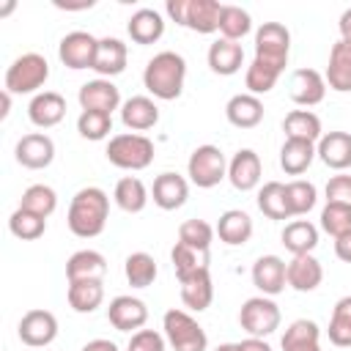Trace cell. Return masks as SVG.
<instances>
[{"label": "cell", "instance_id": "ffe728a7", "mask_svg": "<svg viewBox=\"0 0 351 351\" xmlns=\"http://www.w3.org/2000/svg\"><path fill=\"white\" fill-rule=\"evenodd\" d=\"M315 156L332 170L351 167V134L348 132H326L315 145Z\"/></svg>", "mask_w": 351, "mask_h": 351}, {"label": "cell", "instance_id": "b9f144b4", "mask_svg": "<svg viewBox=\"0 0 351 351\" xmlns=\"http://www.w3.org/2000/svg\"><path fill=\"white\" fill-rule=\"evenodd\" d=\"M8 230H11L16 239H22V241H36V239L44 236V230H47V219L19 206V208L8 217Z\"/></svg>", "mask_w": 351, "mask_h": 351}, {"label": "cell", "instance_id": "bcb514c9", "mask_svg": "<svg viewBox=\"0 0 351 351\" xmlns=\"http://www.w3.org/2000/svg\"><path fill=\"white\" fill-rule=\"evenodd\" d=\"M77 132L85 140H104L112 132V115L107 112H93V110H82L77 118Z\"/></svg>", "mask_w": 351, "mask_h": 351}, {"label": "cell", "instance_id": "2e32d148", "mask_svg": "<svg viewBox=\"0 0 351 351\" xmlns=\"http://www.w3.org/2000/svg\"><path fill=\"white\" fill-rule=\"evenodd\" d=\"M228 181L239 192H250L261 184V156L252 148H241L228 162Z\"/></svg>", "mask_w": 351, "mask_h": 351}, {"label": "cell", "instance_id": "9c48e42d", "mask_svg": "<svg viewBox=\"0 0 351 351\" xmlns=\"http://www.w3.org/2000/svg\"><path fill=\"white\" fill-rule=\"evenodd\" d=\"M96 47H99V38L96 36H90L85 30H71V33H66L60 38L58 58L69 69H93Z\"/></svg>", "mask_w": 351, "mask_h": 351}, {"label": "cell", "instance_id": "5b68a950", "mask_svg": "<svg viewBox=\"0 0 351 351\" xmlns=\"http://www.w3.org/2000/svg\"><path fill=\"white\" fill-rule=\"evenodd\" d=\"M162 329L173 351H206L208 346L206 329L184 310H167L162 318Z\"/></svg>", "mask_w": 351, "mask_h": 351}, {"label": "cell", "instance_id": "3957f363", "mask_svg": "<svg viewBox=\"0 0 351 351\" xmlns=\"http://www.w3.org/2000/svg\"><path fill=\"white\" fill-rule=\"evenodd\" d=\"M104 154H107L110 165H115L121 170H145L154 162V143L145 134L126 132V134L110 137Z\"/></svg>", "mask_w": 351, "mask_h": 351}, {"label": "cell", "instance_id": "ee69618b", "mask_svg": "<svg viewBox=\"0 0 351 351\" xmlns=\"http://www.w3.org/2000/svg\"><path fill=\"white\" fill-rule=\"evenodd\" d=\"M19 206L47 219V217L58 208V195H55V189L47 186V184H33V186H27V189L22 192Z\"/></svg>", "mask_w": 351, "mask_h": 351}, {"label": "cell", "instance_id": "277c9868", "mask_svg": "<svg viewBox=\"0 0 351 351\" xmlns=\"http://www.w3.org/2000/svg\"><path fill=\"white\" fill-rule=\"evenodd\" d=\"M49 77V63L38 52H25L19 55L8 69H5V88L11 96L14 93H36Z\"/></svg>", "mask_w": 351, "mask_h": 351}, {"label": "cell", "instance_id": "7dc6e473", "mask_svg": "<svg viewBox=\"0 0 351 351\" xmlns=\"http://www.w3.org/2000/svg\"><path fill=\"white\" fill-rule=\"evenodd\" d=\"M178 241L192 247V250H203L208 252L211 241H214V228L206 222V219H186L181 228H178Z\"/></svg>", "mask_w": 351, "mask_h": 351}, {"label": "cell", "instance_id": "9f6ffc18", "mask_svg": "<svg viewBox=\"0 0 351 351\" xmlns=\"http://www.w3.org/2000/svg\"><path fill=\"white\" fill-rule=\"evenodd\" d=\"M337 27H340V38L351 44V8H346V11L340 14V22H337Z\"/></svg>", "mask_w": 351, "mask_h": 351}, {"label": "cell", "instance_id": "d6986e66", "mask_svg": "<svg viewBox=\"0 0 351 351\" xmlns=\"http://www.w3.org/2000/svg\"><path fill=\"white\" fill-rule=\"evenodd\" d=\"M154 203L162 208V211H176L186 203L189 197V184L184 176L178 173H162L154 178Z\"/></svg>", "mask_w": 351, "mask_h": 351}, {"label": "cell", "instance_id": "d4e9b609", "mask_svg": "<svg viewBox=\"0 0 351 351\" xmlns=\"http://www.w3.org/2000/svg\"><path fill=\"white\" fill-rule=\"evenodd\" d=\"M129 36L134 44H154L162 38L165 33V19L156 8H137L132 16H129V25H126Z\"/></svg>", "mask_w": 351, "mask_h": 351}, {"label": "cell", "instance_id": "4316f807", "mask_svg": "<svg viewBox=\"0 0 351 351\" xmlns=\"http://www.w3.org/2000/svg\"><path fill=\"white\" fill-rule=\"evenodd\" d=\"M244 63V49L239 41H228V38H217L211 47H208V66L214 74H222V77H230L241 69Z\"/></svg>", "mask_w": 351, "mask_h": 351}, {"label": "cell", "instance_id": "8fae6325", "mask_svg": "<svg viewBox=\"0 0 351 351\" xmlns=\"http://www.w3.org/2000/svg\"><path fill=\"white\" fill-rule=\"evenodd\" d=\"M14 156H16V162H19L22 167H27V170H44V167H49L52 159H55V143H52L49 134L30 132V134H25V137L16 143Z\"/></svg>", "mask_w": 351, "mask_h": 351}, {"label": "cell", "instance_id": "e0dca14e", "mask_svg": "<svg viewBox=\"0 0 351 351\" xmlns=\"http://www.w3.org/2000/svg\"><path fill=\"white\" fill-rule=\"evenodd\" d=\"M66 115V99L58 93V90H44V93H36L27 104V118L33 126L38 129H49V126H58Z\"/></svg>", "mask_w": 351, "mask_h": 351}, {"label": "cell", "instance_id": "f6af8a7d", "mask_svg": "<svg viewBox=\"0 0 351 351\" xmlns=\"http://www.w3.org/2000/svg\"><path fill=\"white\" fill-rule=\"evenodd\" d=\"M252 30V16L241 5H225L219 16V33L228 41H239Z\"/></svg>", "mask_w": 351, "mask_h": 351}, {"label": "cell", "instance_id": "4fadbf2b", "mask_svg": "<svg viewBox=\"0 0 351 351\" xmlns=\"http://www.w3.org/2000/svg\"><path fill=\"white\" fill-rule=\"evenodd\" d=\"M285 261L280 255H261L252 263V285L263 293V296H277L285 291L288 277H285Z\"/></svg>", "mask_w": 351, "mask_h": 351}, {"label": "cell", "instance_id": "f1b7e54d", "mask_svg": "<svg viewBox=\"0 0 351 351\" xmlns=\"http://www.w3.org/2000/svg\"><path fill=\"white\" fill-rule=\"evenodd\" d=\"M217 236H219V241H225L230 247L247 244L250 236H252V219H250V214L241 211V208L225 211L219 217V222H217Z\"/></svg>", "mask_w": 351, "mask_h": 351}, {"label": "cell", "instance_id": "f5cc1de1", "mask_svg": "<svg viewBox=\"0 0 351 351\" xmlns=\"http://www.w3.org/2000/svg\"><path fill=\"white\" fill-rule=\"evenodd\" d=\"M335 255H337L343 263H351V230L335 239Z\"/></svg>", "mask_w": 351, "mask_h": 351}, {"label": "cell", "instance_id": "ab89813d", "mask_svg": "<svg viewBox=\"0 0 351 351\" xmlns=\"http://www.w3.org/2000/svg\"><path fill=\"white\" fill-rule=\"evenodd\" d=\"M258 208L269 219H291V211H288V203H285V184H280V181L263 184L261 192H258Z\"/></svg>", "mask_w": 351, "mask_h": 351}, {"label": "cell", "instance_id": "ac0fdd59", "mask_svg": "<svg viewBox=\"0 0 351 351\" xmlns=\"http://www.w3.org/2000/svg\"><path fill=\"white\" fill-rule=\"evenodd\" d=\"M285 277H288V285L299 293H310L321 285L324 280V269L318 263V258H313V252L307 255H293L285 266Z\"/></svg>", "mask_w": 351, "mask_h": 351}, {"label": "cell", "instance_id": "ba28073f", "mask_svg": "<svg viewBox=\"0 0 351 351\" xmlns=\"http://www.w3.org/2000/svg\"><path fill=\"white\" fill-rule=\"evenodd\" d=\"M288 52H291V33L280 22H263L255 30V58L269 60L277 66H288Z\"/></svg>", "mask_w": 351, "mask_h": 351}, {"label": "cell", "instance_id": "8992f818", "mask_svg": "<svg viewBox=\"0 0 351 351\" xmlns=\"http://www.w3.org/2000/svg\"><path fill=\"white\" fill-rule=\"evenodd\" d=\"M186 173H189V181H192L195 186L211 189V186H217L222 178H228L225 154H222L217 145H197V148L189 154Z\"/></svg>", "mask_w": 351, "mask_h": 351}, {"label": "cell", "instance_id": "5bb4252c", "mask_svg": "<svg viewBox=\"0 0 351 351\" xmlns=\"http://www.w3.org/2000/svg\"><path fill=\"white\" fill-rule=\"evenodd\" d=\"M77 99H80V107H82V110L107 112V115H112V110L121 107V90L112 85V80H104V77L85 82V85L80 88Z\"/></svg>", "mask_w": 351, "mask_h": 351}, {"label": "cell", "instance_id": "603a6c76", "mask_svg": "<svg viewBox=\"0 0 351 351\" xmlns=\"http://www.w3.org/2000/svg\"><path fill=\"white\" fill-rule=\"evenodd\" d=\"M225 115L236 129H252L263 121V101L252 93H236L228 99Z\"/></svg>", "mask_w": 351, "mask_h": 351}, {"label": "cell", "instance_id": "9a60e30c", "mask_svg": "<svg viewBox=\"0 0 351 351\" xmlns=\"http://www.w3.org/2000/svg\"><path fill=\"white\" fill-rule=\"evenodd\" d=\"M326 96V77L315 69H296L291 74V99L299 107L321 104Z\"/></svg>", "mask_w": 351, "mask_h": 351}, {"label": "cell", "instance_id": "e575fe53", "mask_svg": "<svg viewBox=\"0 0 351 351\" xmlns=\"http://www.w3.org/2000/svg\"><path fill=\"white\" fill-rule=\"evenodd\" d=\"M115 203L121 211L126 214H140L148 203V189L145 184L137 178V176H123L118 184H115V192H112Z\"/></svg>", "mask_w": 351, "mask_h": 351}, {"label": "cell", "instance_id": "30bf717a", "mask_svg": "<svg viewBox=\"0 0 351 351\" xmlns=\"http://www.w3.org/2000/svg\"><path fill=\"white\" fill-rule=\"evenodd\" d=\"M19 340L30 348H44L58 337V318L49 310H27L16 326Z\"/></svg>", "mask_w": 351, "mask_h": 351}, {"label": "cell", "instance_id": "db71d44e", "mask_svg": "<svg viewBox=\"0 0 351 351\" xmlns=\"http://www.w3.org/2000/svg\"><path fill=\"white\" fill-rule=\"evenodd\" d=\"M239 348L241 351H271V346L263 337H247V340L239 343Z\"/></svg>", "mask_w": 351, "mask_h": 351}, {"label": "cell", "instance_id": "f546056e", "mask_svg": "<svg viewBox=\"0 0 351 351\" xmlns=\"http://www.w3.org/2000/svg\"><path fill=\"white\" fill-rule=\"evenodd\" d=\"M321 329L310 318H296L282 335V351H321Z\"/></svg>", "mask_w": 351, "mask_h": 351}, {"label": "cell", "instance_id": "681fc988", "mask_svg": "<svg viewBox=\"0 0 351 351\" xmlns=\"http://www.w3.org/2000/svg\"><path fill=\"white\" fill-rule=\"evenodd\" d=\"M126 351H165V337L156 329H140L132 335Z\"/></svg>", "mask_w": 351, "mask_h": 351}, {"label": "cell", "instance_id": "52a82bcc", "mask_svg": "<svg viewBox=\"0 0 351 351\" xmlns=\"http://www.w3.org/2000/svg\"><path fill=\"white\" fill-rule=\"evenodd\" d=\"M239 324L250 337H269L280 326V307L271 296H252L241 304Z\"/></svg>", "mask_w": 351, "mask_h": 351}, {"label": "cell", "instance_id": "8d00e7d4", "mask_svg": "<svg viewBox=\"0 0 351 351\" xmlns=\"http://www.w3.org/2000/svg\"><path fill=\"white\" fill-rule=\"evenodd\" d=\"M285 71V66H277V63H269V60H252L250 69H247V77H244V85H247V93L252 96H261V93H269L280 74Z\"/></svg>", "mask_w": 351, "mask_h": 351}, {"label": "cell", "instance_id": "6f0895ef", "mask_svg": "<svg viewBox=\"0 0 351 351\" xmlns=\"http://www.w3.org/2000/svg\"><path fill=\"white\" fill-rule=\"evenodd\" d=\"M8 112H11V93L3 90L0 93V118H8Z\"/></svg>", "mask_w": 351, "mask_h": 351}, {"label": "cell", "instance_id": "c3c4849f", "mask_svg": "<svg viewBox=\"0 0 351 351\" xmlns=\"http://www.w3.org/2000/svg\"><path fill=\"white\" fill-rule=\"evenodd\" d=\"M321 230H326L332 239L351 230V206L343 203H326L321 208Z\"/></svg>", "mask_w": 351, "mask_h": 351}, {"label": "cell", "instance_id": "484cf974", "mask_svg": "<svg viewBox=\"0 0 351 351\" xmlns=\"http://www.w3.org/2000/svg\"><path fill=\"white\" fill-rule=\"evenodd\" d=\"M104 274H107V261L96 250H77L66 261L69 282H77V280H104Z\"/></svg>", "mask_w": 351, "mask_h": 351}, {"label": "cell", "instance_id": "7a4b0ae2", "mask_svg": "<svg viewBox=\"0 0 351 351\" xmlns=\"http://www.w3.org/2000/svg\"><path fill=\"white\" fill-rule=\"evenodd\" d=\"M184 80H186V60L173 49H165V52L154 55L145 63V71H143L145 90L151 96L162 99V101L178 99L181 90H184Z\"/></svg>", "mask_w": 351, "mask_h": 351}, {"label": "cell", "instance_id": "60d3db41", "mask_svg": "<svg viewBox=\"0 0 351 351\" xmlns=\"http://www.w3.org/2000/svg\"><path fill=\"white\" fill-rule=\"evenodd\" d=\"M329 340L337 348H348L351 346V296L337 299V304L332 307V318H329Z\"/></svg>", "mask_w": 351, "mask_h": 351}, {"label": "cell", "instance_id": "74e56055", "mask_svg": "<svg viewBox=\"0 0 351 351\" xmlns=\"http://www.w3.org/2000/svg\"><path fill=\"white\" fill-rule=\"evenodd\" d=\"M170 261H173V269H176L178 282H184L186 277H192V274L208 269V252L192 250V247H186V244H181V241H176V247L170 250Z\"/></svg>", "mask_w": 351, "mask_h": 351}, {"label": "cell", "instance_id": "816d5d0a", "mask_svg": "<svg viewBox=\"0 0 351 351\" xmlns=\"http://www.w3.org/2000/svg\"><path fill=\"white\" fill-rule=\"evenodd\" d=\"M186 8H189V0H167V5H165L167 16L176 25H186Z\"/></svg>", "mask_w": 351, "mask_h": 351}, {"label": "cell", "instance_id": "f907efd6", "mask_svg": "<svg viewBox=\"0 0 351 351\" xmlns=\"http://www.w3.org/2000/svg\"><path fill=\"white\" fill-rule=\"evenodd\" d=\"M326 203H343L351 206V176H332L326 181Z\"/></svg>", "mask_w": 351, "mask_h": 351}, {"label": "cell", "instance_id": "7c38bea8", "mask_svg": "<svg viewBox=\"0 0 351 351\" xmlns=\"http://www.w3.org/2000/svg\"><path fill=\"white\" fill-rule=\"evenodd\" d=\"M107 318L118 332H140L148 321V307L137 296H115L107 307Z\"/></svg>", "mask_w": 351, "mask_h": 351}, {"label": "cell", "instance_id": "6da1fadb", "mask_svg": "<svg viewBox=\"0 0 351 351\" xmlns=\"http://www.w3.org/2000/svg\"><path fill=\"white\" fill-rule=\"evenodd\" d=\"M110 214V197L99 186H82L69 203V230L80 239H93L104 230Z\"/></svg>", "mask_w": 351, "mask_h": 351}, {"label": "cell", "instance_id": "836d02e7", "mask_svg": "<svg viewBox=\"0 0 351 351\" xmlns=\"http://www.w3.org/2000/svg\"><path fill=\"white\" fill-rule=\"evenodd\" d=\"M315 159V143L307 140H285L280 148V167L288 176H302Z\"/></svg>", "mask_w": 351, "mask_h": 351}, {"label": "cell", "instance_id": "d6a6232c", "mask_svg": "<svg viewBox=\"0 0 351 351\" xmlns=\"http://www.w3.org/2000/svg\"><path fill=\"white\" fill-rule=\"evenodd\" d=\"M282 244L291 255H307L318 247V228L307 219H293L282 228Z\"/></svg>", "mask_w": 351, "mask_h": 351}, {"label": "cell", "instance_id": "91938a15", "mask_svg": "<svg viewBox=\"0 0 351 351\" xmlns=\"http://www.w3.org/2000/svg\"><path fill=\"white\" fill-rule=\"evenodd\" d=\"M14 11V3H5L3 8H0V16H5V14H11Z\"/></svg>", "mask_w": 351, "mask_h": 351}, {"label": "cell", "instance_id": "cb8c5ba5", "mask_svg": "<svg viewBox=\"0 0 351 351\" xmlns=\"http://www.w3.org/2000/svg\"><path fill=\"white\" fill-rule=\"evenodd\" d=\"M121 121L126 129L132 132H145L151 126H156L159 121V107L154 104V99L148 96H132L121 104Z\"/></svg>", "mask_w": 351, "mask_h": 351}, {"label": "cell", "instance_id": "7bdbcfd3", "mask_svg": "<svg viewBox=\"0 0 351 351\" xmlns=\"http://www.w3.org/2000/svg\"><path fill=\"white\" fill-rule=\"evenodd\" d=\"M315 200H318V192H315V186H313L310 181L296 178V181H288V184H285V203H288L291 217L307 214V211L315 206Z\"/></svg>", "mask_w": 351, "mask_h": 351}, {"label": "cell", "instance_id": "4dcf8cb0", "mask_svg": "<svg viewBox=\"0 0 351 351\" xmlns=\"http://www.w3.org/2000/svg\"><path fill=\"white\" fill-rule=\"evenodd\" d=\"M214 299V282H211V271H197L192 277H186L181 282V302L195 310V313H203Z\"/></svg>", "mask_w": 351, "mask_h": 351}, {"label": "cell", "instance_id": "83f0119b", "mask_svg": "<svg viewBox=\"0 0 351 351\" xmlns=\"http://www.w3.org/2000/svg\"><path fill=\"white\" fill-rule=\"evenodd\" d=\"M282 132L285 140H307V143H318L324 137L321 132V118L310 110H291L282 121Z\"/></svg>", "mask_w": 351, "mask_h": 351}, {"label": "cell", "instance_id": "7402d4cb", "mask_svg": "<svg viewBox=\"0 0 351 351\" xmlns=\"http://www.w3.org/2000/svg\"><path fill=\"white\" fill-rule=\"evenodd\" d=\"M326 85L337 93H351V44L335 41L329 49V66H326Z\"/></svg>", "mask_w": 351, "mask_h": 351}, {"label": "cell", "instance_id": "44dd1931", "mask_svg": "<svg viewBox=\"0 0 351 351\" xmlns=\"http://www.w3.org/2000/svg\"><path fill=\"white\" fill-rule=\"evenodd\" d=\"M126 58H129V49L121 38H99V47H96V60H93V71L104 80L121 74L126 69Z\"/></svg>", "mask_w": 351, "mask_h": 351}, {"label": "cell", "instance_id": "11a10c76", "mask_svg": "<svg viewBox=\"0 0 351 351\" xmlns=\"http://www.w3.org/2000/svg\"><path fill=\"white\" fill-rule=\"evenodd\" d=\"M82 351H118V346H115L112 340H104V337H96V340H90V343H85V346H82Z\"/></svg>", "mask_w": 351, "mask_h": 351}, {"label": "cell", "instance_id": "d590c367", "mask_svg": "<svg viewBox=\"0 0 351 351\" xmlns=\"http://www.w3.org/2000/svg\"><path fill=\"white\" fill-rule=\"evenodd\" d=\"M101 302H104V282L101 280L69 282V304L74 313H93Z\"/></svg>", "mask_w": 351, "mask_h": 351}, {"label": "cell", "instance_id": "680465c9", "mask_svg": "<svg viewBox=\"0 0 351 351\" xmlns=\"http://www.w3.org/2000/svg\"><path fill=\"white\" fill-rule=\"evenodd\" d=\"M214 351H241V348H239V343H222V346H217Z\"/></svg>", "mask_w": 351, "mask_h": 351}, {"label": "cell", "instance_id": "1f68e13d", "mask_svg": "<svg viewBox=\"0 0 351 351\" xmlns=\"http://www.w3.org/2000/svg\"><path fill=\"white\" fill-rule=\"evenodd\" d=\"M222 3L217 0H189L186 8V25L195 33H214L219 30V16H222Z\"/></svg>", "mask_w": 351, "mask_h": 351}, {"label": "cell", "instance_id": "f35d334b", "mask_svg": "<svg viewBox=\"0 0 351 351\" xmlns=\"http://www.w3.org/2000/svg\"><path fill=\"white\" fill-rule=\"evenodd\" d=\"M123 274H126L132 288H148L156 280L159 269H156V261L148 252H132L123 261Z\"/></svg>", "mask_w": 351, "mask_h": 351}]
</instances>
